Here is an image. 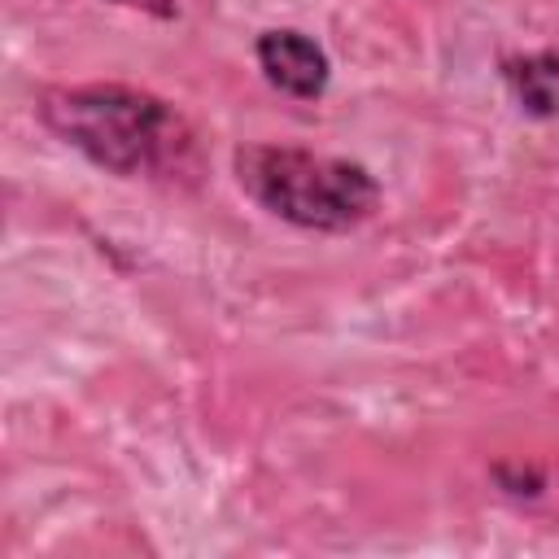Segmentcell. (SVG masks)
I'll return each instance as SVG.
<instances>
[{"label": "cell", "instance_id": "obj_6", "mask_svg": "<svg viewBox=\"0 0 559 559\" xmlns=\"http://www.w3.org/2000/svg\"><path fill=\"white\" fill-rule=\"evenodd\" d=\"M114 4L144 9V13H153V17H170V13H175V0H114Z\"/></svg>", "mask_w": 559, "mask_h": 559}, {"label": "cell", "instance_id": "obj_3", "mask_svg": "<svg viewBox=\"0 0 559 559\" xmlns=\"http://www.w3.org/2000/svg\"><path fill=\"white\" fill-rule=\"evenodd\" d=\"M253 57H258L262 79L293 100H319L328 92L332 61H328L323 44L310 39L306 31H293V26L262 31L253 44Z\"/></svg>", "mask_w": 559, "mask_h": 559}, {"label": "cell", "instance_id": "obj_1", "mask_svg": "<svg viewBox=\"0 0 559 559\" xmlns=\"http://www.w3.org/2000/svg\"><path fill=\"white\" fill-rule=\"evenodd\" d=\"M35 109L52 135L122 179L175 175L192 157V131L183 118L162 96L127 83L48 87Z\"/></svg>", "mask_w": 559, "mask_h": 559}, {"label": "cell", "instance_id": "obj_5", "mask_svg": "<svg viewBox=\"0 0 559 559\" xmlns=\"http://www.w3.org/2000/svg\"><path fill=\"white\" fill-rule=\"evenodd\" d=\"M493 480L507 493H528V498H537L546 489V476L537 467H524V463H493Z\"/></svg>", "mask_w": 559, "mask_h": 559}, {"label": "cell", "instance_id": "obj_4", "mask_svg": "<svg viewBox=\"0 0 559 559\" xmlns=\"http://www.w3.org/2000/svg\"><path fill=\"white\" fill-rule=\"evenodd\" d=\"M502 83L528 118H559V52H520L502 61Z\"/></svg>", "mask_w": 559, "mask_h": 559}, {"label": "cell", "instance_id": "obj_2", "mask_svg": "<svg viewBox=\"0 0 559 559\" xmlns=\"http://www.w3.org/2000/svg\"><path fill=\"white\" fill-rule=\"evenodd\" d=\"M231 166L249 201L306 231H349L380 210L376 175L345 157L293 144H245Z\"/></svg>", "mask_w": 559, "mask_h": 559}]
</instances>
